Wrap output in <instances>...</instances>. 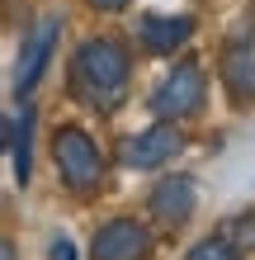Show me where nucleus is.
I'll list each match as a JSON object with an SVG mask.
<instances>
[{
	"mask_svg": "<svg viewBox=\"0 0 255 260\" xmlns=\"http://www.w3.org/2000/svg\"><path fill=\"white\" fill-rule=\"evenodd\" d=\"M128 76H132V57L128 43L114 34H95L85 38L76 57H71V95L90 109H118L128 95Z\"/></svg>",
	"mask_w": 255,
	"mask_h": 260,
	"instance_id": "1",
	"label": "nucleus"
},
{
	"mask_svg": "<svg viewBox=\"0 0 255 260\" xmlns=\"http://www.w3.org/2000/svg\"><path fill=\"white\" fill-rule=\"evenodd\" d=\"M52 161H57V175H62V185L71 194H95L104 185V151L95 147V137H90L81 123H62L52 133Z\"/></svg>",
	"mask_w": 255,
	"mask_h": 260,
	"instance_id": "2",
	"label": "nucleus"
},
{
	"mask_svg": "<svg viewBox=\"0 0 255 260\" xmlns=\"http://www.w3.org/2000/svg\"><path fill=\"white\" fill-rule=\"evenodd\" d=\"M152 114L156 118H166V123H185V118L194 114H203V104H208V76L199 62H175V71L152 90Z\"/></svg>",
	"mask_w": 255,
	"mask_h": 260,
	"instance_id": "3",
	"label": "nucleus"
},
{
	"mask_svg": "<svg viewBox=\"0 0 255 260\" xmlns=\"http://www.w3.org/2000/svg\"><path fill=\"white\" fill-rule=\"evenodd\" d=\"M217 76H222V85H227V95L236 104H250L255 100V19H250V14H241L236 28L222 38Z\"/></svg>",
	"mask_w": 255,
	"mask_h": 260,
	"instance_id": "4",
	"label": "nucleus"
},
{
	"mask_svg": "<svg viewBox=\"0 0 255 260\" xmlns=\"http://www.w3.org/2000/svg\"><path fill=\"white\" fill-rule=\"evenodd\" d=\"M185 128L179 123H166V118H156L152 128L123 137V147H118V161H123V171H161V166H170L179 151H185Z\"/></svg>",
	"mask_w": 255,
	"mask_h": 260,
	"instance_id": "5",
	"label": "nucleus"
},
{
	"mask_svg": "<svg viewBox=\"0 0 255 260\" xmlns=\"http://www.w3.org/2000/svg\"><path fill=\"white\" fill-rule=\"evenodd\" d=\"M152 255H156V237L137 218H109L90 237V260H152Z\"/></svg>",
	"mask_w": 255,
	"mask_h": 260,
	"instance_id": "6",
	"label": "nucleus"
},
{
	"mask_svg": "<svg viewBox=\"0 0 255 260\" xmlns=\"http://www.w3.org/2000/svg\"><path fill=\"white\" fill-rule=\"evenodd\" d=\"M57 43H62V14H43V19L28 28L24 48H19V67H14V95H19V100L33 95V85L43 81V71H48Z\"/></svg>",
	"mask_w": 255,
	"mask_h": 260,
	"instance_id": "7",
	"label": "nucleus"
},
{
	"mask_svg": "<svg viewBox=\"0 0 255 260\" xmlns=\"http://www.w3.org/2000/svg\"><path fill=\"white\" fill-rule=\"evenodd\" d=\"M194 208H199V185H194V175H166V180H156L152 194H147V213H152V222H161L166 232L189 227Z\"/></svg>",
	"mask_w": 255,
	"mask_h": 260,
	"instance_id": "8",
	"label": "nucleus"
},
{
	"mask_svg": "<svg viewBox=\"0 0 255 260\" xmlns=\"http://www.w3.org/2000/svg\"><path fill=\"white\" fill-rule=\"evenodd\" d=\"M189 38H194V19L189 14H142L137 19V43L152 57H175Z\"/></svg>",
	"mask_w": 255,
	"mask_h": 260,
	"instance_id": "9",
	"label": "nucleus"
},
{
	"mask_svg": "<svg viewBox=\"0 0 255 260\" xmlns=\"http://www.w3.org/2000/svg\"><path fill=\"white\" fill-rule=\"evenodd\" d=\"M24 109H19V118L10 123V147H14V185H28L33 180V128H38V109L28 100H19Z\"/></svg>",
	"mask_w": 255,
	"mask_h": 260,
	"instance_id": "10",
	"label": "nucleus"
},
{
	"mask_svg": "<svg viewBox=\"0 0 255 260\" xmlns=\"http://www.w3.org/2000/svg\"><path fill=\"white\" fill-rule=\"evenodd\" d=\"M185 260H241V251H236L227 237H203V241H194V246H189Z\"/></svg>",
	"mask_w": 255,
	"mask_h": 260,
	"instance_id": "11",
	"label": "nucleus"
},
{
	"mask_svg": "<svg viewBox=\"0 0 255 260\" xmlns=\"http://www.w3.org/2000/svg\"><path fill=\"white\" fill-rule=\"evenodd\" d=\"M227 241H232L236 251H255V208H241L227 222Z\"/></svg>",
	"mask_w": 255,
	"mask_h": 260,
	"instance_id": "12",
	"label": "nucleus"
},
{
	"mask_svg": "<svg viewBox=\"0 0 255 260\" xmlns=\"http://www.w3.org/2000/svg\"><path fill=\"white\" fill-rule=\"evenodd\" d=\"M48 260H81V255H76V241H71V237H52Z\"/></svg>",
	"mask_w": 255,
	"mask_h": 260,
	"instance_id": "13",
	"label": "nucleus"
},
{
	"mask_svg": "<svg viewBox=\"0 0 255 260\" xmlns=\"http://www.w3.org/2000/svg\"><path fill=\"white\" fill-rule=\"evenodd\" d=\"M0 260H19V251H14L10 237H0Z\"/></svg>",
	"mask_w": 255,
	"mask_h": 260,
	"instance_id": "14",
	"label": "nucleus"
},
{
	"mask_svg": "<svg viewBox=\"0 0 255 260\" xmlns=\"http://www.w3.org/2000/svg\"><path fill=\"white\" fill-rule=\"evenodd\" d=\"M90 5H95V10H109V14H114V10H123L128 0H90Z\"/></svg>",
	"mask_w": 255,
	"mask_h": 260,
	"instance_id": "15",
	"label": "nucleus"
},
{
	"mask_svg": "<svg viewBox=\"0 0 255 260\" xmlns=\"http://www.w3.org/2000/svg\"><path fill=\"white\" fill-rule=\"evenodd\" d=\"M10 147V118H0V151Z\"/></svg>",
	"mask_w": 255,
	"mask_h": 260,
	"instance_id": "16",
	"label": "nucleus"
}]
</instances>
